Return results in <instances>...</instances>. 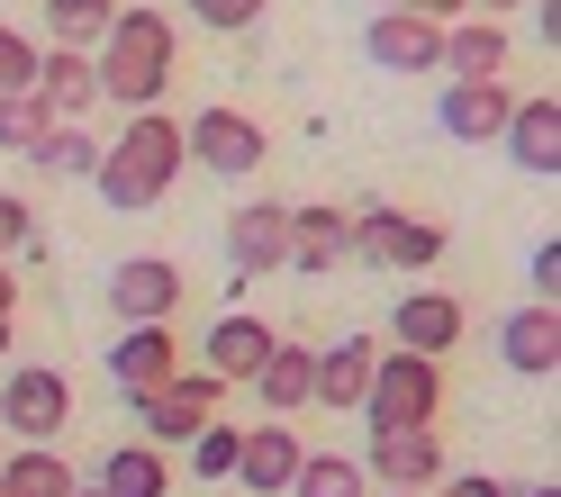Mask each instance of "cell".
<instances>
[{"label": "cell", "mask_w": 561, "mask_h": 497, "mask_svg": "<svg viewBox=\"0 0 561 497\" xmlns=\"http://www.w3.org/2000/svg\"><path fill=\"white\" fill-rule=\"evenodd\" d=\"M10 91H37V37L0 27V100H10Z\"/></svg>", "instance_id": "33"}, {"label": "cell", "mask_w": 561, "mask_h": 497, "mask_svg": "<svg viewBox=\"0 0 561 497\" xmlns=\"http://www.w3.org/2000/svg\"><path fill=\"white\" fill-rule=\"evenodd\" d=\"M0 316H19V280H10V263H0Z\"/></svg>", "instance_id": "38"}, {"label": "cell", "mask_w": 561, "mask_h": 497, "mask_svg": "<svg viewBox=\"0 0 561 497\" xmlns=\"http://www.w3.org/2000/svg\"><path fill=\"white\" fill-rule=\"evenodd\" d=\"M399 10H416V19H435V27H453V19H471V0H399Z\"/></svg>", "instance_id": "36"}, {"label": "cell", "mask_w": 561, "mask_h": 497, "mask_svg": "<svg viewBox=\"0 0 561 497\" xmlns=\"http://www.w3.org/2000/svg\"><path fill=\"white\" fill-rule=\"evenodd\" d=\"M390 497H399V488H390Z\"/></svg>", "instance_id": "43"}, {"label": "cell", "mask_w": 561, "mask_h": 497, "mask_svg": "<svg viewBox=\"0 0 561 497\" xmlns=\"http://www.w3.org/2000/svg\"><path fill=\"white\" fill-rule=\"evenodd\" d=\"M37 100H46V118H55V127H82V118L100 109V73H91V55L46 46V55H37Z\"/></svg>", "instance_id": "18"}, {"label": "cell", "mask_w": 561, "mask_h": 497, "mask_svg": "<svg viewBox=\"0 0 561 497\" xmlns=\"http://www.w3.org/2000/svg\"><path fill=\"white\" fill-rule=\"evenodd\" d=\"M462 326H471V316H462L453 290H408V299L390 308V344H399V352H426V362H444V352L462 344Z\"/></svg>", "instance_id": "14"}, {"label": "cell", "mask_w": 561, "mask_h": 497, "mask_svg": "<svg viewBox=\"0 0 561 497\" xmlns=\"http://www.w3.org/2000/svg\"><path fill=\"white\" fill-rule=\"evenodd\" d=\"M182 10H191L199 27H218V37H254V27H263V10H272V0H182Z\"/></svg>", "instance_id": "32"}, {"label": "cell", "mask_w": 561, "mask_h": 497, "mask_svg": "<svg viewBox=\"0 0 561 497\" xmlns=\"http://www.w3.org/2000/svg\"><path fill=\"white\" fill-rule=\"evenodd\" d=\"M290 497H371V479H363V461H354V452H299Z\"/></svg>", "instance_id": "26"}, {"label": "cell", "mask_w": 561, "mask_h": 497, "mask_svg": "<svg viewBox=\"0 0 561 497\" xmlns=\"http://www.w3.org/2000/svg\"><path fill=\"white\" fill-rule=\"evenodd\" d=\"M535 290H543V308H561V244L552 235L535 244Z\"/></svg>", "instance_id": "35"}, {"label": "cell", "mask_w": 561, "mask_h": 497, "mask_svg": "<svg viewBox=\"0 0 561 497\" xmlns=\"http://www.w3.org/2000/svg\"><path fill=\"white\" fill-rule=\"evenodd\" d=\"M426 497H507V479H489V471H444Z\"/></svg>", "instance_id": "34"}, {"label": "cell", "mask_w": 561, "mask_h": 497, "mask_svg": "<svg viewBox=\"0 0 561 497\" xmlns=\"http://www.w3.org/2000/svg\"><path fill=\"white\" fill-rule=\"evenodd\" d=\"M172 63H182V37H172V19H163V10H118V19H110V37H100V55H91V73H100V100H110V109L146 118V109H163Z\"/></svg>", "instance_id": "1"}, {"label": "cell", "mask_w": 561, "mask_h": 497, "mask_svg": "<svg viewBox=\"0 0 561 497\" xmlns=\"http://www.w3.org/2000/svg\"><path fill=\"white\" fill-rule=\"evenodd\" d=\"M435 73H453V82H499V73H507V27H499V19H453Z\"/></svg>", "instance_id": "23"}, {"label": "cell", "mask_w": 561, "mask_h": 497, "mask_svg": "<svg viewBox=\"0 0 561 497\" xmlns=\"http://www.w3.org/2000/svg\"><path fill=\"white\" fill-rule=\"evenodd\" d=\"M499 146H507V163H516V172L552 182V172H561V100H552V91H543V100H516L507 127H499Z\"/></svg>", "instance_id": "16"}, {"label": "cell", "mask_w": 561, "mask_h": 497, "mask_svg": "<svg viewBox=\"0 0 561 497\" xmlns=\"http://www.w3.org/2000/svg\"><path fill=\"white\" fill-rule=\"evenodd\" d=\"M363 416H371V435H390V425H435L444 416V362H426V352H380L371 389H363Z\"/></svg>", "instance_id": "4"}, {"label": "cell", "mask_w": 561, "mask_h": 497, "mask_svg": "<svg viewBox=\"0 0 561 497\" xmlns=\"http://www.w3.org/2000/svg\"><path fill=\"white\" fill-rule=\"evenodd\" d=\"M363 10H399V0H363Z\"/></svg>", "instance_id": "40"}, {"label": "cell", "mask_w": 561, "mask_h": 497, "mask_svg": "<svg viewBox=\"0 0 561 497\" xmlns=\"http://www.w3.org/2000/svg\"><path fill=\"white\" fill-rule=\"evenodd\" d=\"M191 452V479H236V452H244V425H199L182 443Z\"/></svg>", "instance_id": "29"}, {"label": "cell", "mask_w": 561, "mask_h": 497, "mask_svg": "<svg viewBox=\"0 0 561 497\" xmlns=\"http://www.w3.org/2000/svg\"><path fill=\"white\" fill-rule=\"evenodd\" d=\"M0 352H10V316H0Z\"/></svg>", "instance_id": "41"}, {"label": "cell", "mask_w": 561, "mask_h": 497, "mask_svg": "<svg viewBox=\"0 0 561 497\" xmlns=\"http://www.w3.org/2000/svg\"><path fill=\"white\" fill-rule=\"evenodd\" d=\"M499 362L507 371H525V380H552L561 371V308H516L507 326H499Z\"/></svg>", "instance_id": "21"}, {"label": "cell", "mask_w": 561, "mask_h": 497, "mask_svg": "<svg viewBox=\"0 0 561 497\" xmlns=\"http://www.w3.org/2000/svg\"><path fill=\"white\" fill-rule=\"evenodd\" d=\"M507 497H561V488H552V479H543V488H507Z\"/></svg>", "instance_id": "39"}, {"label": "cell", "mask_w": 561, "mask_h": 497, "mask_svg": "<svg viewBox=\"0 0 561 497\" xmlns=\"http://www.w3.org/2000/svg\"><path fill=\"white\" fill-rule=\"evenodd\" d=\"M218 398H227V389L208 371H172L163 389H146V398H127V407H136V425H146V443L172 452V443H191L199 425H218Z\"/></svg>", "instance_id": "7"}, {"label": "cell", "mask_w": 561, "mask_h": 497, "mask_svg": "<svg viewBox=\"0 0 561 497\" xmlns=\"http://www.w3.org/2000/svg\"><path fill=\"white\" fill-rule=\"evenodd\" d=\"M363 55L380 63V73H435V63H444V27L416 19V10H371Z\"/></svg>", "instance_id": "12"}, {"label": "cell", "mask_w": 561, "mask_h": 497, "mask_svg": "<svg viewBox=\"0 0 561 497\" xmlns=\"http://www.w3.org/2000/svg\"><path fill=\"white\" fill-rule=\"evenodd\" d=\"M172 371H182V335L172 326H118L110 335V389L118 398H146V389H163Z\"/></svg>", "instance_id": "11"}, {"label": "cell", "mask_w": 561, "mask_h": 497, "mask_svg": "<svg viewBox=\"0 0 561 497\" xmlns=\"http://www.w3.org/2000/svg\"><path fill=\"white\" fill-rule=\"evenodd\" d=\"M371 362H380V335H335V344L318 352V389H308V407H354V416H363Z\"/></svg>", "instance_id": "19"}, {"label": "cell", "mask_w": 561, "mask_h": 497, "mask_svg": "<svg viewBox=\"0 0 561 497\" xmlns=\"http://www.w3.org/2000/svg\"><path fill=\"white\" fill-rule=\"evenodd\" d=\"M344 227H354L344 263H371V271H435V263H444V244H453L435 218H408V208H380V199L344 208Z\"/></svg>", "instance_id": "3"}, {"label": "cell", "mask_w": 561, "mask_h": 497, "mask_svg": "<svg viewBox=\"0 0 561 497\" xmlns=\"http://www.w3.org/2000/svg\"><path fill=\"white\" fill-rule=\"evenodd\" d=\"M46 127H55V118H46V100H37V91H10V100H0V154H27Z\"/></svg>", "instance_id": "30"}, {"label": "cell", "mask_w": 561, "mask_h": 497, "mask_svg": "<svg viewBox=\"0 0 561 497\" xmlns=\"http://www.w3.org/2000/svg\"><path fill=\"white\" fill-rule=\"evenodd\" d=\"M280 344V326H263V316H244V308H227L218 326H208V344H199V371L218 380V389H244L263 371V352Z\"/></svg>", "instance_id": "13"}, {"label": "cell", "mask_w": 561, "mask_h": 497, "mask_svg": "<svg viewBox=\"0 0 561 497\" xmlns=\"http://www.w3.org/2000/svg\"><path fill=\"white\" fill-rule=\"evenodd\" d=\"M0 497H10V488H0Z\"/></svg>", "instance_id": "42"}, {"label": "cell", "mask_w": 561, "mask_h": 497, "mask_svg": "<svg viewBox=\"0 0 561 497\" xmlns=\"http://www.w3.org/2000/svg\"><path fill=\"white\" fill-rule=\"evenodd\" d=\"M290 471H299V425H254L236 452V479L254 497H290Z\"/></svg>", "instance_id": "24"}, {"label": "cell", "mask_w": 561, "mask_h": 497, "mask_svg": "<svg viewBox=\"0 0 561 497\" xmlns=\"http://www.w3.org/2000/svg\"><path fill=\"white\" fill-rule=\"evenodd\" d=\"M263 154H272V136H263V118H244V109H227V100H208V109L182 127V163H199V172H218V182H254L263 172Z\"/></svg>", "instance_id": "5"}, {"label": "cell", "mask_w": 561, "mask_h": 497, "mask_svg": "<svg viewBox=\"0 0 561 497\" xmlns=\"http://www.w3.org/2000/svg\"><path fill=\"white\" fill-rule=\"evenodd\" d=\"M290 263V199H254V208H236L227 218V271L236 280H263Z\"/></svg>", "instance_id": "10"}, {"label": "cell", "mask_w": 561, "mask_h": 497, "mask_svg": "<svg viewBox=\"0 0 561 497\" xmlns=\"http://www.w3.org/2000/svg\"><path fill=\"white\" fill-rule=\"evenodd\" d=\"M344 244H354L344 208H308V199H290V263H280V271H299V280H327V271L344 263Z\"/></svg>", "instance_id": "20"}, {"label": "cell", "mask_w": 561, "mask_h": 497, "mask_svg": "<svg viewBox=\"0 0 561 497\" xmlns=\"http://www.w3.org/2000/svg\"><path fill=\"white\" fill-rule=\"evenodd\" d=\"M73 425V380L46 371V362H19L0 371V435L10 443H55Z\"/></svg>", "instance_id": "6"}, {"label": "cell", "mask_w": 561, "mask_h": 497, "mask_svg": "<svg viewBox=\"0 0 561 497\" xmlns=\"http://www.w3.org/2000/svg\"><path fill=\"white\" fill-rule=\"evenodd\" d=\"M363 479L399 488V497H426L444 479V435L435 425H390V435H371L363 443Z\"/></svg>", "instance_id": "9"}, {"label": "cell", "mask_w": 561, "mask_h": 497, "mask_svg": "<svg viewBox=\"0 0 561 497\" xmlns=\"http://www.w3.org/2000/svg\"><path fill=\"white\" fill-rule=\"evenodd\" d=\"M91 182H100V199H110L118 218H146V208H163V190L182 182V118H163V109L127 118L110 146H100Z\"/></svg>", "instance_id": "2"}, {"label": "cell", "mask_w": 561, "mask_h": 497, "mask_svg": "<svg viewBox=\"0 0 561 497\" xmlns=\"http://www.w3.org/2000/svg\"><path fill=\"white\" fill-rule=\"evenodd\" d=\"M507 109H516V91H507V82H453V91L435 100V127L453 136V146H499Z\"/></svg>", "instance_id": "17"}, {"label": "cell", "mask_w": 561, "mask_h": 497, "mask_svg": "<svg viewBox=\"0 0 561 497\" xmlns=\"http://www.w3.org/2000/svg\"><path fill=\"white\" fill-rule=\"evenodd\" d=\"M110 19H118V0H46V46L91 55L100 37H110Z\"/></svg>", "instance_id": "27"}, {"label": "cell", "mask_w": 561, "mask_h": 497, "mask_svg": "<svg viewBox=\"0 0 561 497\" xmlns=\"http://www.w3.org/2000/svg\"><path fill=\"white\" fill-rule=\"evenodd\" d=\"M73 497H172V452L118 443L100 452V471H73Z\"/></svg>", "instance_id": "15"}, {"label": "cell", "mask_w": 561, "mask_h": 497, "mask_svg": "<svg viewBox=\"0 0 561 497\" xmlns=\"http://www.w3.org/2000/svg\"><path fill=\"white\" fill-rule=\"evenodd\" d=\"M110 316H118V326H172V316H182V263H172V254L110 263Z\"/></svg>", "instance_id": "8"}, {"label": "cell", "mask_w": 561, "mask_h": 497, "mask_svg": "<svg viewBox=\"0 0 561 497\" xmlns=\"http://www.w3.org/2000/svg\"><path fill=\"white\" fill-rule=\"evenodd\" d=\"M10 254H46V227H37V208H27L19 190H0V263Z\"/></svg>", "instance_id": "31"}, {"label": "cell", "mask_w": 561, "mask_h": 497, "mask_svg": "<svg viewBox=\"0 0 561 497\" xmlns=\"http://www.w3.org/2000/svg\"><path fill=\"white\" fill-rule=\"evenodd\" d=\"M0 488L10 497H73V461L55 443H19V452H0Z\"/></svg>", "instance_id": "25"}, {"label": "cell", "mask_w": 561, "mask_h": 497, "mask_svg": "<svg viewBox=\"0 0 561 497\" xmlns=\"http://www.w3.org/2000/svg\"><path fill=\"white\" fill-rule=\"evenodd\" d=\"M244 389H254V398L272 407V425H280V416H299V407H308V389H318V352H308V344H290V335H280V344L263 352V371H254V380H244Z\"/></svg>", "instance_id": "22"}, {"label": "cell", "mask_w": 561, "mask_h": 497, "mask_svg": "<svg viewBox=\"0 0 561 497\" xmlns=\"http://www.w3.org/2000/svg\"><path fill=\"white\" fill-rule=\"evenodd\" d=\"M27 163H37L46 182H91V163H100V136H82V127H46L37 146H27Z\"/></svg>", "instance_id": "28"}, {"label": "cell", "mask_w": 561, "mask_h": 497, "mask_svg": "<svg viewBox=\"0 0 561 497\" xmlns=\"http://www.w3.org/2000/svg\"><path fill=\"white\" fill-rule=\"evenodd\" d=\"M471 10H480V19H499V27H507V10H535V0H471Z\"/></svg>", "instance_id": "37"}]
</instances>
